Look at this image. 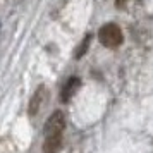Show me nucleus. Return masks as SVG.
Segmentation results:
<instances>
[{"label":"nucleus","mask_w":153,"mask_h":153,"mask_svg":"<svg viewBox=\"0 0 153 153\" xmlns=\"http://www.w3.org/2000/svg\"><path fill=\"white\" fill-rule=\"evenodd\" d=\"M62 134H53V136H47L43 141V152L45 153H57L62 148Z\"/></svg>","instance_id":"nucleus-5"},{"label":"nucleus","mask_w":153,"mask_h":153,"mask_svg":"<svg viewBox=\"0 0 153 153\" xmlns=\"http://www.w3.org/2000/svg\"><path fill=\"white\" fill-rule=\"evenodd\" d=\"M45 100H47V88L42 84V86H38V90L35 91V95H33L31 100H29L28 114L31 115V117H35L36 114L40 112V108H42L43 103H45Z\"/></svg>","instance_id":"nucleus-4"},{"label":"nucleus","mask_w":153,"mask_h":153,"mask_svg":"<svg viewBox=\"0 0 153 153\" xmlns=\"http://www.w3.org/2000/svg\"><path fill=\"white\" fill-rule=\"evenodd\" d=\"M98 40L107 48H115V47H119L124 42V35H122V31H120V28L117 24L107 22V24H103L98 29Z\"/></svg>","instance_id":"nucleus-1"},{"label":"nucleus","mask_w":153,"mask_h":153,"mask_svg":"<svg viewBox=\"0 0 153 153\" xmlns=\"http://www.w3.org/2000/svg\"><path fill=\"white\" fill-rule=\"evenodd\" d=\"M64 129H65V115L60 110H55L47 119L45 127H43V134H45V138L53 136V134H64Z\"/></svg>","instance_id":"nucleus-2"},{"label":"nucleus","mask_w":153,"mask_h":153,"mask_svg":"<svg viewBox=\"0 0 153 153\" xmlns=\"http://www.w3.org/2000/svg\"><path fill=\"white\" fill-rule=\"evenodd\" d=\"M126 4H127V0H115V7L117 9H124Z\"/></svg>","instance_id":"nucleus-7"},{"label":"nucleus","mask_w":153,"mask_h":153,"mask_svg":"<svg viewBox=\"0 0 153 153\" xmlns=\"http://www.w3.org/2000/svg\"><path fill=\"white\" fill-rule=\"evenodd\" d=\"M91 38H93V35H91V33H88V35L83 38V42L79 43V47H77L76 52H74V59H81V57L86 55V52H88V48H90Z\"/></svg>","instance_id":"nucleus-6"},{"label":"nucleus","mask_w":153,"mask_h":153,"mask_svg":"<svg viewBox=\"0 0 153 153\" xmlns=\"http://www.w3.org/2000/svg\"><path fill=\"white\" fill-rule=\"evenodd\" d=\"M79 88H81V79L77 76L69 77L65 81V84H64L62 91H60V102L62 103H69L71 100H72V97L79 91Z\"/></svg>","instance_id":"nucleus-3"}]
</instances>
